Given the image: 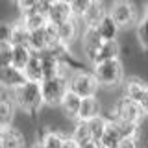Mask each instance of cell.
I'll list each match as a JSON object with an SVG mask.
<instances>
[{"label": "cell", "mask_w": 148, "mask_h": 148, "mask_svg": "<svg viewBox=\"0 0 148 148\" xmlns=\"http://www.w3.org/2000/svg\"><path fill=\"white\" fill-rule=\"evenodd\" d=\"M15 4H17V8L21 9V13H26V11L35 9L41 4V0H15Z\"/></svg>", "instance_id": "30"}, {"label": "cell", "mask_w": 148, "mask_h": 148, "mask_svg": "<svg viewBox=\"0 0 148 148\" xmlns=\"http://www.w3.org/2000/svg\"><path fill=\"white\" fill-rule=\"evenodd\" d=\"M80 22H82V18H78V17H72L71 21H67V22H63V24H59V26H56V34H58V39L61 41V43L65 45H71L74 39L78 37V26H80Z\"/></svg>", "instance_id": "14"}, {"label": "cell", "mask_w": 148, "mask_h": 148, "mask_svg": "<svg viewBox=\"0 0 148 148\" xmlns=\"http://www.w3.org/2000/svg\"><path fill=\"white\" fill-rule=\"evenodd\" d=\"M13 65V45L9 43H0V67Z\"/></svg>", "instance_id": "28"}, {"label": "cell", "mask_w": 148, "mask_h": 148, "mask_svg": "<svg viewBox=\"0 0 148 148\" xmlns=\"http://www.w3.org/2000/svg\"><path fill=\"white\" fill-rule=\"evenodd\" d=\"M92 72H95L98 83L104 87L119 85V83H122V78H124V69L119 59H108V61L95 63Z\"/></svg>", "instance_id": "3"}, {"label": "cell", "mask_w": 148, "mask_h": 148, "mask_svg": "<svg viewBox=\"0 0 148 148\" xmlns=\"http://www.w3.org/2000/svg\"><path fill=\"white\" fill-rule=\"evenodd\" d=\"M58 41H59V39H58V34H56V26L46 24V26H43V28H37V30L32 32L30 46H32V50L41 52V50L50 48V46L56 45Z\"/></svg>", "instance_id": "7"}, {"label": "cell", "mask_w": 148, "mask_h": 148, "mask_svg": "<svg viewBox=\"0 0 148 148\" xmlns=\"http://www.w3.org/2000/svg\"><path fill=\"white\" fill-rule=\"evenodd\" d=\"M15 120V102L13 96H0V126H11Z\"/></svg>", "instance_id": "16"}, {"label": "cell", "mask_w": 148, "mask_h": 148, "mask_svg": "<svg viewBox=\"0 0 148 148\" xmlns=\"http://www.w3.org/2000/svg\"><path fill=\"white\" fill-rule=\"evenodd\" d=\"M71 137L78 143V145H85V143H89V141H95L92 135H91V132H89L87 122H82V120H78V124H76V128H74Z\"/></svg>", "instance_id": "26"}, {"label": "cell", "mask_w": 148, "mask_h": 148, "mask_svg": "<svg viewBox=\"0 0 148 148\" xmlns=\"http://www.w3.org/2000/svg\"><path fill=\"white\" fill-rule=\"evenodd\" d=\"M82 100H83V98H82L80 95H76L74 91H69L67 95L63 96V100H61V109L69 115V117L78 119V113H80Z\"/></svg>", "instance_id": "21"}, {"label": "cell", "mask_w": 148, "mask_h": 148, "mask_svg": "<svg viewBox=\"0 0 148 148\" xmlns=\"http://www.w3.org/2000/svg\"><path fill=\"white\" fill-rule=\"evenodd\" d=\"M2 130H4V128H2V126H0V135H2Z\"/></svg>", "instance_id": "36"}, {"label": "cell", "mask_w": 148, "mask_h": 148, "mask_svg": "<svg viewBox=\"0 0 148 148\" xmlns=\"http://www.w3.org/2000/svg\"><path fill=\"white\" fill-rule=\"evenodd\" d=\"M124 95L139 102L145 109V115L148 117V82L139 80V78H130L124 83Z\"/></svg>", "instance_id": "8"}, {"label": "cell", "mask_w": 148, "mask_h": 148, "mask_svg": "<svg viewBox=\"0 0 148 148\" xmlns=\"http://www.w3.org/2000/svg\"><path fill=\"white\" fill-rule=\"evenodd\" d=\"M145 17L148 18V2H146V6H145Z\"/></svg>", "instance_id": "34"}, {"label": "cell", "mask_w": 148, "mask_h": 148, "mask_svg": "<svg viewBox=\"0 0 148 148\" xmlns=\"http://www.w3.org/2000/svg\"><path fill=\"white\" fill-rule=\"evenodd\" d=\"M91 2H92V0H72V2H71L72 15H74V17H78V18H82L83 15H85V11L89 9Z\"/></svg>", "instance_id": "29"}, {"label": "cell", "mask_w": 148, "mask_h": 148, "mask_svg": "<svg viewBox=\"0 0 148 148\" xmlns=\"http://www.w3.org/2000/svg\"><path fill=\"white\" fill-rule=\"evenodd\" d=\"M32 54H34V50L30 46H13V65L24 71L32 59Z\"/></svg>", "instance_id": "24"}, {"label": "cell", "mask_w": 148, "mask_h": 148, "mask_svg": "<svg viewBox=\"0 0 148 148\" xmlns=\"http://www.w3.org/2000/svg\"><path fill=\"white\" fill-rule=\"evenodd\" d=\"M13 102L21 111H24L26 115H37L45 104L43 98V89H41V82H30L22 83L18 89L11 91Z\"/></svg>", "instance_id": "1"}, {"label": "cell", "mask_w": 148, "mask_h": 148, "mask_svg": "<svg viewBox=\"0 0 148 148\" xmlns=\"http://www.w3.org/2000/svg\"><path fill=\"white\" fill-rule=\"evenodd\" d=\"M28 78L22 69H17L15 65H6L0 67V85L8 91H15L22 83H26Z\"/></svg>", "instance_id": "10"}, {"label": "cell", "mask_w": 148, "mask_h": 148, "mask_svg": "<svg viewBox=\"0 0 148 148\" xmlns=\"http://www.w3.org/2000/svg\"><path fill=\"white\" fill-rule=\"evenodd\" d=\"M63 148H80V145H78L76 141H74L72 137H67V141H65V146Z\"/></svg>", "instance_id": "33"}, {"label": "cell", "mask_w": 148, "mask_h": 148, "mask_svg": "<svg viewBox=\"0 0 148 148\" xmlns=\"http://www.w3.org/2000/svg\"><path fill=\"white\" fill-rule=\"evenodd\" d=\"M117 148H141V139H139V133L137 135H132V137H126L119 143Z\"/></svg>", "instance_id": "31"}, {"label": "cell", "mask_w": 148, "mask_h": 148, "mask_svg": "<svg viewBox=\"0 0 148 148\" xmlns=\"http://www.w3.org/2000/svg\"><path fill=\"white\" fill-rule=\"evenodd\" d=\"M46 2H48V4H54V2H58V0H46Z\"/></svg>", "instance_id": "35"}, {"label": "cell", "mask_w": 148, "mask_h": 148, "mask_svg": "<svg viewBox=\"0 0 148 148\" xmlns=\"http://www.w3.org/2000/svg\"><path fill=\"white\" fill-rule=\"evenodd\" d=\"M21 22L24 24L30 32H34L37 30V28H43L48 24V18H46L45 13H41V11H35V9H32V11H26V13H22V17H21Z\"/></svg>", "instance_id": "19"}, {"label": "cell", "mask_w": 148, "mask_h": 148, "mask_svg": "<svg viewBox=\"0 0 148 148\" xmlns=\"http://www.w3.org/2000/svg\"><path fill=\"white\" fill-rule=\"evenodd\" d=\"M106 9H104V4H102V0H92L89 9L85 11V15L82 17V22L85 24V28L89 26H96L100 22V18L106 15Z\"/></svg>", "instance_id": "17"}, {"label": "cell", "mask_w": 148, "mask_h": 148, "mask_svg": "<svg viewBox=\"0 0 148 148\" xmlns=\"http://www.w3.org/2000/svg\"><path fill=\"white\" fill-rule=\"evenodd\" d=\"M30 37H32V32L28 30L22 22H18V24H13L11 41H9V43H11L13 46H30Z\"/></svg>", "instance_id": "23"}, {"label": "cell", "mask_w": 148, "mask_h": 148, "mask_svg": "<svg viewBox=\"0 0 148 148\" xmlns=\"http://www.w3.org/2000/svg\"><path fill=\"white\" fill-rule=\"evenodd\" d=\"M119 54H120V45L119 41H104L95 58V63H100V61H108V59H119ZM92 63V65H95Z\"/></svg>", "instance_id": "18"}, {"label": "cell", "mask_w": 148, "mask_h": 148, "mask_svg": "<svg viewBox=\"0 0 148 148\" xmlns=\"http://www.w3.org/2000/svg\"><path fill=\"white\" fill-rule=\"evenodd\" d=\"M67 137L59 132H54V130H46V132L41 133L39 139V146L41 148H63Z\"/></svg>", "instance_id": "20"}, {"label": "cell", "mask_w": 148, "mask_h": 148, "mask_svg": "<svg viewBox=\"0 0 148 148\" xmlns=\"http://www.w3.org/2000/svg\"><path fill=\"white\" fill-rule=\"evenodd\" d=\"M69 85H71V91L80 95L82 98H85V96H96V91H98L100 83L96 80L95 72L76 71V72H71Z\"/></svg>", "instance_id": "5"}, {"label": "cell", "mask_w": 148, "mask_h": 148, "mask_svg": "<svg viewBox=\"0 0 148 148\" xmlns=\"http://www.w3.org/2000/svg\"><path fill=\"white\" fill-rule=\"evenodd\" d=\"M137 39H139V45L143 46V50L148 54V18L146 17L137 22Z\"/></svg>", "instance_id": "27"}, {"label": "cell", "mask_w": 148, "mask_h": 148, "mask_svg": "<svg viewBox=\"0 0 148 148\" xmlns=\"http://www.w3.org/2000/svg\"><path fill=\"white\" fill-rule=\"evenodd\" d=\"M108 13L115 18V22L120 28L133 24L135 18H137V9H135V4L132 0H115L109 6Z\"/></svg>", "instance_id": "6"}, {"label": "cell", "mask_w": 148, "mask_h": 148, "mask_svg": "<svg viewBox=\"0 0 148 148\" xmlns=\"http://www.w3.org/2000/svg\"><path fill=\"white\" fill-rule=\"evenodd\" d=\"M65 2H69V4H71V2H72V0H65Z\"/></svg>", "instance_id": "37"}, {"label": "cell", "mask_w": 148, "mask_h": 148, "mask_svg": "<svg viewBox=\"0 0 148 148\" xmlns=\"http://www.w3.org/2000/svg\"><path fill=\"white\" fill-rule=\"evenodd\" d=\"M35 148H41V146H39V145H37V146H35Z\"/></svg>", "instance_id": "38"}, {"label": "cell", "mask_w": 148, "mask_h": 148, "mask_svg": "<svg viewBox=\"0 0 148 148\" xmlns=\"http://www.w3.org/2000/svg\"><path fill=\"white\" fill-rule=\"evenodd\" d=\"M74 15H72V8L69 2H65V0H58V2L50 4V9L48 13H46V18H48V24L52 26H59L63 24V22L71 21Z\"/></svg>", "instance_id": "11"}, {"label": "cell", "mask_w": 148, "mask_h": 148, "mask_svg": "<svg viewBox=\"0 0 148 148\" xmlns=\"http://www.w3.org/2000/svg\"><path fill=\"white\" fill-rule=\"evenodd\" d=\"M109 117H115V119H120L124 122H132V124H139L141 119L145 117V109L143 106L135 102L133 98L124 95L122 98H119L113 106V111H111Z\"/></svg>", "instance_id": "4"}, {"label": "cell", "mask_w": 148, "mask_h": 148, "mask_svg": "<svg viewBox=\"0 0 148 148\" xmlns=\"http://www.w3.org/2000/svg\"><path fill=\"white\" fill-rule=\"evenodd\" d=\"M87 126H89V132H91L92 139L98 143L100 139H102V135H104V132H106V126H108V119H104V117L100 115V117H96V119L87 120Z\"/></svg>", "instance_id": "25"}, {"label": "cell", "mask_w": 148, "mask_h": 148, "mask_svg": "<svg viewBox=\"0 0 148 148\" xmlns=\"http://www.w3.org/2000/svg\"><path fill=\"white\" fill-rule=\"evenodd\" d=\"M69 67H65L59 74L50 78H45L41 82V89H43V98L46 106H61L63 96L71 91V85H69V78L71 74L67 72Z\"/></svg>", "instance_id": "2"}, {"label": "cell", "mask_w": 148, "mask_h": 148, "mask_svg": "<svg viewBox=\"0 0 148 148\" xmlns=\"http://www.w3.org/2000/svg\"><path fill=\"white\" fill-rule=\"evenodd\" d=\"M0 148H28V141L21 128L17 126H6L0 135Z\"/></svg>", "instance_id": "12"}, {"label": "cell", "mask_w": 148, "mask_h": 148, "mask_svg": "<svg viewBox=\"0 0 148 148\" xmlns=\"http://www.w3.org/2000/svg\"><path fill=\"white\" fill-rule=\"evenodd\" d=\"M95 28L98 30V34L102 35V39H104V41H115L119 37V32H120V26L115 22V18L111 17L109 13H106Z\"/></svg>", "instance_id": "15"}, {"label": "cell", "mask_w": 148, "mask_h": 148, "mask_svg": "<svg viewBox=\"0 0 148 148\" xmlns=\"http://www.w3.org/2000/svg\"><path fill=\"white\" fill-rule=\"evenodd\" d=\"M24 74H26V78L30 82H43L45 76H43V65H41L39 52H35V50H34L30 63H28L26 69H24Z\"/></svg>", "instance_id": "22"}, {"label": "cell", "mask_w": 148, "mask_h": 148, "mask_svg": "<svg viewBox=\"0 0 148 148\" xmlns=\"http://www.w3.org/2000/svg\"><path fill=\"white\" fill-rule=\"evenodd\" d=\"M82 48H83V54L87 56V59H89L91 63H95V58L96 54H98L102 43H104V39H102V35L98 34V30H96L95 26H89L83 30L82 34Z\"/></svg>", "instance_id": "9"}, {"label": "cell", "mask_w": 148, "mask_h": 148, "mask_svg": "<svg viewBox=\"0 0 148 148\" xmlns=\"http://www.w3.org/2000/svg\"><path fill=\"white\" fill-rule=\"evenodd\" d=\"M102 115V106H100V100L96 96H85L82 100V106H80V113H78V119L76 120H82V122H87L91 119H96Z\"/></svg>", "instance_id": "13"}, {"label": "cell", "mask_w": 148, "mask_h": 148, "mask_svg": "<svg viewBox=\"0 0 148 148\" xmlns=\"http://www.w3.org/2000/svg\"><path fill=\"white\" fill-rule=\"evenodd\" d=\"M11 32H13L11 24H8V22H0V43H8V41H11Z\"/></svg>", "instance_id": "32"}]
</instances>
